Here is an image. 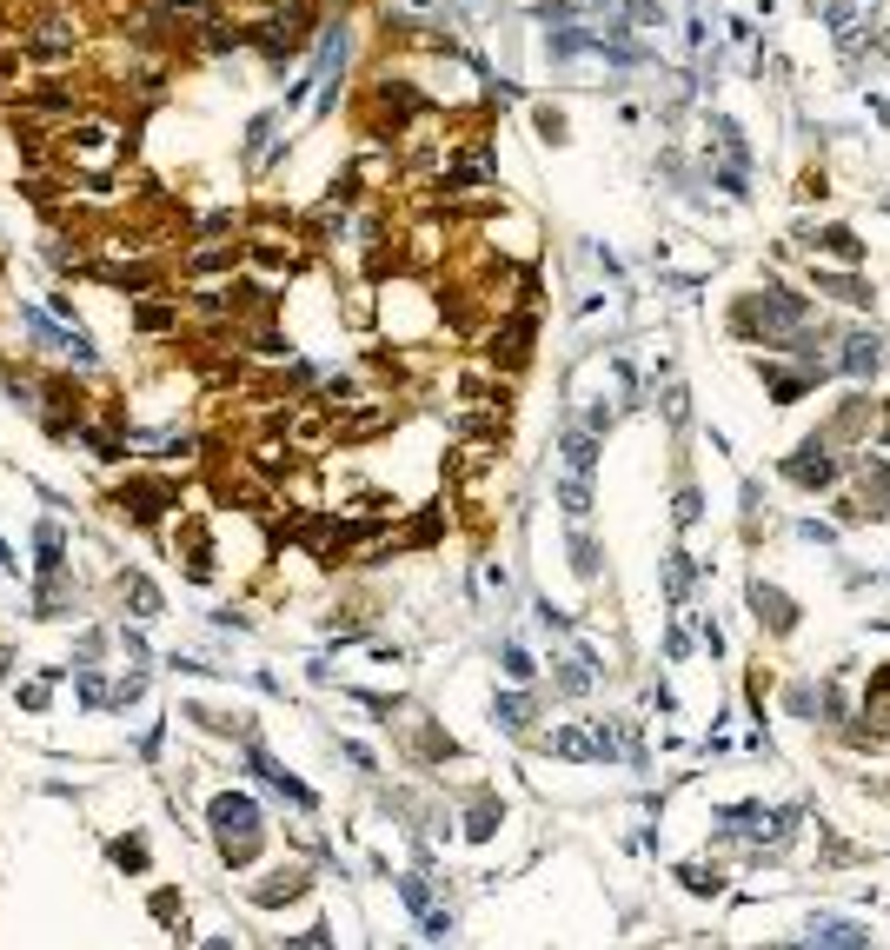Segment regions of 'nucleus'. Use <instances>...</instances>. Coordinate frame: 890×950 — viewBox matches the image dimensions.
Masks as SVG:
<instances>
[{
	"instance_id": "f257e3e1",
	"label": "nucleus",
	"mask_w": 890,
	"mask_h": 950,
	"mask_svg": "<svg viewBox=\"0 0 890 950\" xmlns=\"http://www.w3.org/2000/svg\"><path fill=\"white\" fill-rule=\"evenodd\" d=\"M213 831H220V857H226V864H253V857H260V818H253V798H240V791L213 798Z\"/></svg>"
},
{
	"instance_id": "f03ea898",
	"label": "nucleus",
	"mask_w": 890,
	"mask_h": 950,
	"mask_svg": "<svg viewBox=\"0 0 890 950\" xmlns=\"http://www.w3.org/2000/svg\"><path fill=\"white\" fill-rule=\"evenodd\" d=\"M784 479H791V485H811V492L837 485V459H831V446H824V439H811V446H804L798 459L784 466Z\"/></svg>"
},
{
	"instance_id": "7ed1b4c3",
	"label": "nucleus",
	"mask_w": 890,
	"mask_h": 950,
	"mask_svg": "<svg viewBox=\"0 0 890 950\" xmlns=\"http://www.w3.org/2000/svg\"><path fill=\"white\" fill-rule=\"evenodd\" d=\"M877 359H884V346H877L871 333H851V339H844V373H851V379H871Z\"/></svg>"
},
{
	"instance_id": "20e7f679",
	"label": "nucleus",
	"mask_w": 890,
	"mask_h": 950,
	"mask_svg": "<svg viewBox=\"0 0 890 950\" xmlns=\"http://www.w3.org/2000/svg\"><path fill=\"white\" fill-rule=\"evenodd\" d=\"M857 479H864V485H857V505L884 519V512H890V466H864Z\"/></svg>"
},
{
	"instance_id": "39448f33",
	"label": "nucleus",
	"mask_w": 890,
	"mask_h": 950,
	"mask_svg": "<svg viewBox=\"0 0 890 950\" xmlns=\"http://www.w3.org/2000/svg\"><path fill=\"white\" fill-rule=\"evenodd\" d=\"M751 605H758V618H771V632H791V625H798V612H791L771 585H758V592H751Z\"/></svg>"
},
{
	"instance_id": "423d86ee",
	"label": "nucleus",
	"mask_w": 890,
	"mask_h": 950,
	"mask_svg": "<svg viewBox=\"0 0 890 950\" xmlns=\"http://www.w3.org/2000/svg\"><path fill=\"white\" fill-rule=\"evenodd\" d=\"M811 937H824V944H871L864 924H837V917H811Z\"/></svg>"
},
{
	"instance_id": "0eeeda50",
	"label": "nucleus",
	"mask_w": 890,
	"mask_h": 950,
	"mask_svg": "<svg viewBox=\"0 0 890 950\" xmlns=\"http://www.w3.org/2000/svg\"><path fill=\"white\" fill-rule=\"evenodd\" d=\"M113 864H127V871H147V838H120V844H113Z\"/></svg>"
},
{
	"instance_id": "6e6552de",
	"label": "nucleus",
	"mask_w": 890,
	"mask_h": 950,
	"mask_svg": "<svg viewBox=\"0 0 890 950\" xmlns=\"http://www.w3.org/2000/svg\"><path fill=\"white\" fill-rule=\"evenodd\" d=\"M140 326H147V333H167L173 313H167V306H140Z\"/></svg>"
},
{
	"instance_id": "1a4fd4ad",
	"label": "nucleus",
	"mask_w": 890,
	"mask_h": 950,
	"mask_svg": "<svg viewBox=\"0 0 890 950\" xmlns=\"http://www.w3.org/2000/svg\"><path fill=\"white\" fill-rule=\"evenodd\" d=\"M499 718H505V725H525V718H532V705H525V698H499Z\"/></svg>"
}]
</instances>
